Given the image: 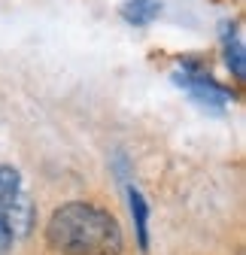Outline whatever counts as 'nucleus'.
Masks as SVG:
<instances>
[{
	"label": "nucleus",
	"instance_id": "obj_1",
	"mask_svg": "<svg viewBox=\"0 0 246 255\" xmlns=\"http://www.w3.org/2000/svg\"><path fill=\"white\" fill-rule=\"evenodd\" d=\"M46 240L61 255H122L119 222L95 204H64L49 219Z\"/></svg>",
	"mask_w": 246,
	"mask_h": 255
},
{
	"label": "nucleus",
	"instance_id": "obj_2",
	"mask_svg": "<svg viewBox=\"0 0 246 255\" xmlns=\"http://www.w3.org/2000/svg\"><path fill=\"white\" fill-rule=\"evenodd\" d=\"M179 88H186L189 94H192V101H198L201 107H207V110H222L234 94L228 91V88H222L213 76H207L201 67H182V70H176L173 76H170Z\"/></svg>",
	"mask_w": 246,
	"mask_h": 255
},
{
	"label": "nucleus",
	"instance_id": "obj_3",
	"mask_svg": "<svg viewBox=\"0 0 246 255\" xmlns=\"http://www.w3.org/2000/svg\"><path fill=\"white\" fill-rule=\"evenodd\" d=\"M219 34H222V49H225L228 70L234 73L237 82H243V76H246V52H243V40L237 34V24L234 21H222Z\"/></svg>",
	"mask_w": 246,
	"mask_h": 255
},
{
	"label": "nucleus",
	"instance_id": "obj_4",
	"mask_svg": "<svg viewBox=\"0 0 246 255\" xmlns=\"http://www.w3.org/2000/svg\"><path fill=\"white\" fill-rule=\"evenodd\" d=\"M128 204H131V216H134V231H137V243L146 252L149 249V204L140 195V188H128Z\"/></svg>",
	"mask_w": 246,
	"mask_h": 255
},
{
	"label": "nucleus",
	"instance_id": "obj_5",
	"mask_svg": "<svg viewBox=\"0 0 246 255\" xmlns=\"http://www.w3.org/2000/svg\"><path fill=\"white\" fill-rule=\"evenodd\" d=\"M161 12V3L158 0H128L125 6H122V18H125L128 24H149V21H155Z\"/></svg>",
	"mask_w": 246,
	"mask_h": 255
},
{
	"label": "nucleus",
	"instance_id": "obj_6",
	"mask_svg": "<svg viewBox=\"0 0 246 255\" xmlns=\"http://www.w3.org/2000/svg\"><path fill=\"white\" fill-rule=\"evenodd\" d=\"M21 195V176L15 167L0 164V207H9Z\"/></svg>",
	"mask_w": 246,
	"mask_h": 255
},
{
	"label": "nucleus",
	"instance_id": "obj_7",
	"mask_svg": "<svg viewBox=\"0 0 246 255\" xmlns=\"http://www.w3.org/2000/svg\"><path fill=\"white\" fill-rule=\"evenodd\" d=\"M21 195H24V191H21ZM21 195H18V198H21ZM18 198H15V201H18ZM15 201H12L9 207H0V255H9L12 243L18 240V237H15V231H12V219H9V213H12Z\"/></svg>",
	"mask_w": 246,
	"mask_h": 255
}]
</instances>
